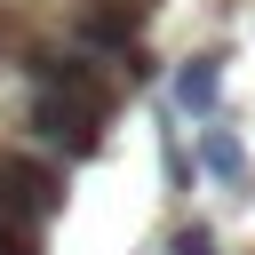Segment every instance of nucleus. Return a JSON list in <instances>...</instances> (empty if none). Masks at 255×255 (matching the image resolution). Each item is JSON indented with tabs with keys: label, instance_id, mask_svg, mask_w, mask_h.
Masks as SVG:
<instances>
[{
	"label": "nucleus",
	"instance_id": "f03ea898",
	"mask_svg": "<svg viewBox=\"0 0 255 255\" xmlns=\"http://www.w3.org/2000/svg\"><path fill=\"white\" fill-rule=\"evenodd\" d=\"M64 207V175L48 167V159H16V151H0V215L8 223H48Z\"/></svg>",
	"mask_w": 255,
	"mask_h": 255
},
{
	"label": "nucleus",
	"instance_id": "20e7f679",
	"mask_svg": "<svg viewBox=\"0 0 255 255\" xmlns=\"http://www.w3.org/2000/svg\"><path fill=\"white\" fill-rule=\"evenodd\" d=\"M199 159H207L215 175H239V167H247V151H239L231 128H207V135H199Z\"/></svg>",
	"mask_w": 255,
	"mask_h": 255
},
{
	"label": "nucleus",
	"instance_id": "39448f33",
	"mask_svg": "<svg viewBox=\"0 0 255 255\" xmlns=\"http://www.w3.org/2000/svg\"><path fill=\"white\" fill-rule=\"evenodd\" d=\"M167 255H223V247H215V231H207V223H175Z\"/></svg>",
	"mask_w": 255,
	"mask_h": 255
},
{
	"label": "nucleus",
	"instance_id": "7ed1b4c3",
	"mask_svg": "<svg viewBox=\"0 0 255 255\" xmlns=\"http://www.w3.org/2000/svg\"><path fill=\"white\" fill-rule=\"evenodd\" d=\"M215 96H223V56H215V48H207V56H183V64H175V104H183L191 120H207Z\"/></svg>",
	"mask_w": 255,
	"mask_h": 255
},
{
	"label": "nucleus",
	"instance_id": "f257e3e1",
	"mask_svg": "<svg viewBox=\"0 0 255 255\" xmlns=\"http://www.w3.org/2000/svg\"><path fill=\"white\" fill-rule=\"evenodd\" d=\"M24 72H32V135H40L48 151H64V159H88V151L104 143L112 80H104L88 56H72V48H40Z\"/></svg>",
	"mask_w": 255,
	"mask_h": 255
}]
</instances>
